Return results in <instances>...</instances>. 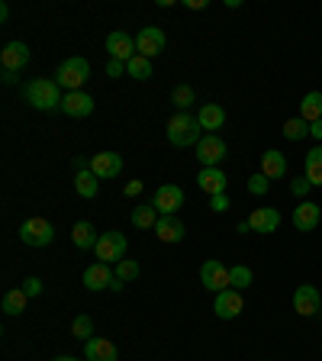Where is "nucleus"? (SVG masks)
<instances>
[{
  "mask_svg": "<svg viewBox=\"0 0 322 361\" xmlns=\"http://www.w3.org/2000/svg\"><path fill=\"white\" fill-rule=\"evenodd\" d=\"M52 239H55V226L49 223L45 216H32V219H26V223L20 226V242L23 245L45 248V245H52Z\"/></svg>",
  "mask_w": 322,
  "mask_h": 361,
  "instance_id": "20e7f679",
  "label": "nucleus"
},
{
  "mask_svg": "<svg viewBox=\"0 0 322 361\" xmlns=\"http://www.w3.org/2000/svg\"><path fill=\"white\" fill-rule=\"evenodd\" d=\"M84 358L87 361H120V352H116V345H113L110 338L94 336L84 342Z\"/></svg>",
  "mask_w": 322,
  "mask_h": 361,
  "instance_id": "a211bd4d",
  "label": "nucleus"
},
{
  "mask_svg": "<svg viewBox=\"0 0 322 361\" xmlns=\"http://www.w3.org/2000/svg\"><path fill=\"white\" fill-rule=\"evenodd\" d=\"M165 42L168 39L158 26H142L139 36H135V49H139V55H145V59H155V55L165 52Z\"/></svg>",
  "mask_w": 322,
  "mask_h": 361,
  "instance_id": "9d476101",
  "label": "nucleus"
},
{
  "mask_svg": "<svg viewBox=\"0 0 322 361\" xmlns=\"http://www.w3.org/2000/svg\"><path fill=\"white\" fill-rule=\"evenodd\" d=\"M106 52H110V59H116V61H132L135 55H139V49H135V39L129 36V32L116 30L106 36Z\"/></svg>",
  "mask_w": 322,
  "mask_h": 361,
  "instance_id": "f8f14e48",
  "label": "nucleus"
},
{
  "mask_svg": "<svg viewBox=\"0 0 322 361\" xmlns=\"http://www.w3.org/2000/svg\"><path fill=\"white\" fill-rule=\"evenodd\" d=\"M23 100L32 106V110H61V100H65V94H61L58 81L55 78H32V81L23 84Z\"/></svg>",
  "mask_w": 322,
  "mask_h": 361,
  "instance_id": "f257e3e1",
  "label": "nucleus"
},
{
  "mask_svg": "<svg viewBox=\"0 0 322 361\" xmlns=\"http://www.w3.org/2000/svg\"><path fill=\"white\" fill-rule=\"evenodd\" d=\"M197 120H200V126L206 129V133H216V129L225 126V110L219 104H203Z\"/></svg>",
  "mask_w": 322,
  "mask_h": 361,
  "instance_id": "5701e85b",
  "label": "nucleus"
},
{
  "mask_svg": "<svg viewBox=\"0 0 322 361\" xmlns=\"http://www.w3.org/2000/svg\"><path fill=\"white\" fill-rule=\"evenodd\" d=\"M319 316H322V307H319Z\"/></svg>",
  "mask_w": 322,
  "mask_h": 361,
  "instance_id": "de8ad7c7",
  "label": "nucleus"
},
{
  "mask_svg": "<svg viewBox=\"0 0 322 361\" xmlns=\"http://www.w3.org/2000/svg\"><path fill=\"white\" fill-rule=\"evenodd\" d=\"M229 149H225V139L216 133H206L197 142V158H200V168H219V161H225Z\"/></svg>",
  "mask_w": 322,
  "mask_h": 361,
  "instance_id": "423d86ee",
  "label": "nucleus"
},
{
  "mask_svg": "<svg viewBox=\"0 0 322 361\" xmlns=\"http://www.w3.org/2000/svg\"><path fill=\"white\" fill-rule=\"evenodd\" d=\"M106 75H110V78H123V75H126V61L110 59V61H106Z\"/></svg>",
  "mask_w": 322,
  "mask_h": 361,
  "instance_id": "58836bf2",
  "label": "nucleus"
},
{
  "mask_svg": "<svg viewBox=\"0 0 322 361\" xmlns=\"http://www.w3.org/2000/svg\"><path fill=\"white\" fill-rule=\"evenodd\" d=\"M52 361H78V358H71V355H58V358H52Z\"/></svg>",
  "mask_w": 322,
  "mask_h": 361,
  "instance_id": "49530a36",
  "label": "nucleus"
},
{
  "mask_svg": "<svg viewBox=\"0 0 322 361\" xmlns=\"http://www.w3.org/2000/svg\"><path fill=\"white\" fill-rule=\"evenodd\" d=\"M0 65H4V71H16V75H20L23 68L30 65V45L26 42H7L4 45V52H0Z\"/></svg>",
  "mask_w": 322,
  "mask_h": 361,
  "instance_id": "dca6fc26",
  "label": "nucleus"
},
{
  "mask_svg": "<svg viewBox=\"0 0 322 361\" xmlns=\"http://www.w3.org/2000/svg\"><path fill=\"white\" fill-rule=\"evenodd\" d=\"M229 281H233V290H245V287H252L255 274H252V268H245V264H233V268H229Z\"/></svg>",
  "mask_w": 322,
  "mask_h": 361,
  "instance_id": "2f4dec72",
  "label": "nucleus"
},
{
  "mask_svg": "<svg viewBox=\"0 0 322 361\" xmlns=\"http://www.w3.org/2000/svg\"><path fill=\"white\" fill-rule=\"evenodd\" d=\"M61 113L71 116V120H84V116L94 113V97H90L87 90H71V94H65V100H61Z\"/></svg>",
  "mask_w": 322,
  "mask_h": 361,
  "instance_id": "ddd939ff",
  "label": "nucleus"
},
{
  "mask_svg": "<svg viewBox=\"0 0 322 361\" xmlns=\"http://www.w3.org/2000/svg\"><path fill=\"white\" fill-rule=\"evenodd\" d=\"M309 135H313V139H319V142H322V120L309 126Z\"/></svg>",
  "mask_w": 322,
  "mask_h": 361,
  "instance_id": "79ce46f5",
  "label": "nucleus"
},
{
  "mask_svg": "<svg viewBox=\"0 0 322 361\" xmlns=\"http://www.w3.org/2000/svg\"><path fill=\"white\" fill-rule=\"evenodd\" d=\"M16 78H20L16 71H4V84H16Z\"/></svg>",
  "mask_w": 322,
  "mask_h": 361,
  "instance_id": "37998d69",
  "label": "nucleus"
},
{
  "mask_svg": "<svg viewBox=\"0 0 322 361\" xmlns=\"http://www.w3.org/2000/svg\"><path fill=\"white\" fill-rule=\"evenodd\" d=\"M309 188H313V184L306 180V174H303V178H297V180H290V194L297 197V200H306Z\"/></svg>",
  "mask_w": 322,
  "mask_h": 361,
  "instance_id": "e433bc0d",
  "label": "nucleus"
},
{
  "mask_svg": "<svg viewBox=\"0 0 322 361\" xmlns=\"http://www.w3.org/2000/svg\"><path fill=\"white\" fill-rule=\"evenodd\" d=\"M126 248H129L126 235L113 229V233H100V239H97V245H94V252H97V262H104V264H120L123 258H126Z\"/></svg>",
  "mask_w": 322,
  "mask_h": 361,
  "instance_id": "39448f33",
  "label": "nucleus"
},
{
  "mask_svg": "<svg viewBox=\"0 0 322 361\" xmlns=\"http://www.w3.org/2000/svg\"><path fill=\"white\" fill-rule=\"evenodd\" d=\"M319 307H322V293L316 284H300L293 290V310H297V316L309 319V316L319 313Z\"/></svg>",
  "mask_w": 322,
  "mask_h": 361,
  "instance_id": "1a4fd4ad",
  "label": "nucleus"
},
{
  "mask_svg": "<svg viewBox=\"0 0 322 361\" xmlns=\"http://www.w3.org/2000/svg\"><path fill=\"white\" fill-rule=\"evenodd\" d=\"M293 226L300 229V233H313L316 226H319V219H322V210H319V203H313V200H300L297 207H293Z\"/></svg>",
  "mask_w": 322,
  "mask_h": 361,
  "instance_id": "2eb2a0df",
  "label": "nucleus"
},
{
  "mask_svg": "<svg viewBox=\"0 0 322 361\" xmlns=\"http://www.w3.org/2000/svg\"><path fill=\"white\" fill-rule=\"evenodd\" d=\"M113 278H116V274L110 271V264L97 262V264H90V268L84 271V287H87V290H94V293H97V290H110Z\"/></svg>",
  "mask_w": 322,
  "mask_h": 361,
  "instance_id": "6ab92c4d",
  "label": "nucleus"
},
{
  "mask_svg": "<svg viewBox=\"0 0 322 361\" xmlns=\"http://www.w3.org/2000/svg\"><path fill=\"white\" fill-rule=\"evenodd\" d=\"M23 290L30 293V297H39V293H42V281H39V278H26V281H23Z\"/></svg>",
  "mask_w": 322,
  "mask_h": 361,
  "instance_id": "ea45409f",
  "label": "nucleus"
},
{
  "mask_svg": "<svg viewBox=\"0 0 322 361\" xmlns=\"http://www.w3.org/2000/svg\"><path fill=\"white\" fill-rule=\"evenodd\" d=\"M90 171L97 174L100 180L120 178L123 174V155H116V152H97V155L90 158Z\"/></svg>",
  "mask_w": 322,
  "mask_h": 361,
  "instance_id": "4468645a",
  "label": "nucleus"
},
{
  "mask_svg": "<svg viewBox=\"0 0 322 361\" xmlns=\"http://www.w3.org/2000/svg\"><path fill=\"white\" fill-rule=\"evenodd\" d=\"M71 336H75V338H81V342H87V338H94V319H90L87 313L75 316V319H71Z\"/></svg>",
  "mask_w": 322,
  "mask_h": 361,
  "instance_id": "72a5a7b5",
  "label": "nucleus"
},
{
  "mask_svg": "<svg viewBox=\"0 0 322 361\" xmlns=\"http://www.w3.org/2000/svg\"><path fill=\"white\" fill-rule=\"evenodd\" d=\"M87 78H90V65H87V59H81V55H75V59H65L58 65V71H55V81H58V87L65 90V94H71V90H81Z\"/></svg>",
  "mask_w": 322,
  "mask_h": 361,
  "instance_id": "7ed1b4c3",
  "label": "nucleus"
},
{
  "mask_svg": "<svg viewBox=\"0 0 322 361\" xmlns=\"http://www.w3.org/2000/svg\"><path fill=\"white\" fill-rule=\"evenodd\" d=\"M171 104L178 106V110H184V113H187V106H194V104H197V94H194V87H190V84H178V87L171 90Z\"/></svg>",
  "mask_w": 322,
  "mask_h": 361,
  "instance_id": "7c9ffc66",
  "label": "nucleus"
},
{
  "mask_svg": "<svg viewBox=\"0 0 322 361\" xmlns=\"http://www.w3.org/2000/svg\"><path fill=\"white\" fill-rule=\"evenodd\" d=\"M155 235L161 242H168V245H178V242H184L187 229H184V223H180L178 216H161L155 226Z\"/></svg>",
  "mask_w": 322,
  "mask_h": 361,
  "instance_id": "412c9836",
  "label": "nucleus"
},
{
  "mask_svg": "<svg viewBox=\"0 0 322 361\" xmlns=\"http://www.w3.org/2000/svg\"><path fill=\"white\" fill-rule=\"evenodd\" d=\"M306 133H309V123L303 120V116H290V120L284 123V139H290V142H300Z\"/></svg>",
  "mask_w": 322,
  "mask_h": 361,
  "instance_id": "473e14b6",
  "label": "nucleus"
},
{
  "mask_svg": "<svg viewBox=\"0 0 322 361\" xmlns=\"http://www.w3.org/2000/svg\"><path fill=\"white\" fill-rule=\"evenodd\" d=\"M113 274H116V278H120L123 284H129V281H135L139 274H142V264L132 262V258H123V262L116 264V268H113Z\"/></svg>",
  "mask_w": 322,
  "mask_h": 361,
  "instance_id": "f704fd0d",
  "label": "nucleus"
},
{
  "mask_svg": "<svg viewBox=\"0 0 322 361\" xmlns=\"http://www.w3.org/2000/svg\"><path fill=\"white\" fill-rule=\"evenodd\" d=\"M261 174H268L271 180H280L287 178V155L278 149H268L261 155Z\"/></svg>",
  "mask_w": 322,
  "mask_h": 361,
  "instance_id": "4be33fe9",
  "label": "nucleus"
},
{
  "mask_svg": "<svg viewBox=\"0 0 322 361\" xmlns=\"http://www.w3.org/2000/svg\"><path fill=\"white\" fill-rule=\"evenodd\" d=\"M306 180L313 188H322V145H316L306 155Z\"/></svg>",
  "mask_w": 322,
  "mask_h": 361,
  "instance_id": "c85d7f7f",
  "label": "nucleus"
},
{
  "mask_svg": "<svg viewBox=\"0 0 322 361\" xmlns=\"http://www.w3.org/2000/svg\"><path fill=\"white\" fill-rule=\"evenodd\" d=\"M271 190V178L268 174H252V178H248V194H255V197H264Z\"/></svg>",
  "mask_w": 322,
  "mask_h": 361,
  "instance_id": "c9c22d12",
  "label": "nucleus"
},
{
  "mask_svg": "<svg viewBox=\"0 0 322 361\" xmlns=\"http://www.w3.org/2000/svg\"><path fill=\"white\" fill-rule=\"evenodd\" d=\"M248 226L255 229V233L261 235H271V233H278V226H280V210L278 207H258L252 216H248Z\"/></svg>",
  "mask_w": 322,
  "mask_h": 361,
  "instance_id": "f3484780",
  "label": "nucleus"
},
{
  "mask_svg": "<svg viewBox=\"0 0 322 361\" xmlns=\"http://www.w3.org/2000/svg\"><path fill=\"white\" fill-rule=\"evenodd\" d=\"M26 300H30V293L23 290V287H13V290L4 293V313L7 316H20L26 310Z\"/></svg>",
  "mask_w": 322,
  "mask_h": 361,
  "instance_id": "cd10ccee",
  "label": "nucleus"
},
{
  "mask_svg": "<svg viewBox=\"0 0 322 361\" xmlns=\"http://www.w3.org/2000/svg\"><path fill=\"white\" fill-rule=\"evenodd\" d=\"M200 281H203V287L213 290V293L233 287V281H229V268H225L223 262H216V258H206V262L200 264Z\"/></svg>",
  "mask_w": 322,
  "mask_h": 361,
  "instance_id": "0eeeda50",
  "label": "nucleus"
},
{
  "mask_svg": "<svg viewBox=\"0 0 322 361\" xmlns=\"http://www.w3.org/2000/svg\"><path fill=\"white\" fill-rule=\"evenodd\" d=\"M158 219H161V213H158L151 203H142V207L132 210V226H139V229H151V233H155Z\"/></svg>",
  "mask_w": 322,
  "mask_h": 361,
  "instance_id": "bb28decb",
  "label": "nucleus"
},
{
  "mask_svg": "<svg viewBox=\"0 0 322 361\" xmlns=\"http://www.w3.org/2000/svg\"><path fill=\"white\" fill-rule=\"evenodd\" d=\"M97 239H100L97 229H94L87 219H81V223L71 226V242H75V248H84V252H87V248L97 245Z\"/></svg>",
  "mask_w": 322,
  "mask_h": 361,
  "instance_id": "b1692460",
  "label": "nucleus"
},
{
  "mask_svg": "<svg viewBox=\"0 0 322 361\" xmlns=\"http://www.w3.org/2000/svg\"><path fill=\"white\" fill-rule=\"evenodd\" d=\"M300 116L309 123V126L322 120V94H319V90H309L306 97H303V104H300Z\"/></svg>",
  "mask_w": 322,
  "mask_h": 361,
  "instance_id": "a878e982",
  "label": "nucleus"
},
{
  "mask_svg": "<svg viewBox=\"0 0 322 361\" xmlns=\"http://www.w3.org/2000/svg\"><path fill=\"white\" fill-rule=\"evenodd\" d=\"M126 75L135 78V81H149V78H151V59L135 55L132 61H126Z\"/></svg>",
  "mask_w": 322,
  "mask_h": 361,
  "instance_id": "c756f323",
  "label": "nucleus"
},
{
  "mask_svg": "<svg viewBox=\"0 0 322 361\" xmlns=\"http://www.w3.org/2000/svg\"><path fill=\"white\" fill-rule=\"evenodd\" d=\"M187 7L190 10H203V7H206V0H187Z\"/></svg>",
  "mask_w": 322,
  "mask_h": 361,
  "instance_id": "c03bdc74",
  "label": "nucleus"
},
{
  "mask_svg": "<svg viewBox=\"0 0 322 361\" xmlns=\"http://www.w3.org/2000/svg\"><path fill=\"white\" fill-rule=\"evenodd\" d=\"M245 310V297H242V290H219L216 293V303H213V313L219 316V319H235V316Z\"/></svg>",
  "mask_w": 322,
  "mask_h": 361,
  "instance_id": "9b49d317",
  "label": "nucleus"
},
{
  "mask_svg": "<svg viewBox=\"0 0 322 361\" xmlns=\"http://www.w3.org/2000/svg\"><path fill=\"white\" fill-rule=\"evenodd\" d=\"M197 184H200L203 194H225V184H229V178H225L223 168H200V174H197Z\"/></svg>",
  "mask_w": 322,
  "mask_h": 361,
  "instance_id": "aec40b11",
  "label": "nucleus"
},
{
  "mask_svg": "<svg viewBox=\"0 0 322 361\" xmlns=\"http://www.w3.org/2000/svg\"><path fill=\"white\" fill-rule=\"evenodd\" d=\"M123 287H126V284H123V281H120V278H113V284H110V290H116V293H120V290H123Z\"/></svg>",
  "mask_w": 322,
  "mask_h": 361,
  "instance_id": "a18cd8bd",
  "label": "nucleus"
},
{
  "mask_svg": "<svg viewBox=\"0 0 322 361\" xmlns=\"http://www.w3.org/2000/svg\"><path fill=\"white\" fill-rule=\"evenodd\" d=\"M75 190L84 197V200H94V197L100 194V178L90 168H84V171L75 174Z\"/></svg>",
  "mask_w": 322,
  "mask_h": 361,
  "instance_id": "393cba45",
  "label": "nucleus"
},
{
  "mask_svg": "<svg viewBox=\"0 0 322 361\" xmlns=\"http://www.w3.org/2000/svg\"><path fill=\"white\" fill-rule=\"evenodd\" d=\"M229 207H233V203H229V197H225V194H213L210 197V210L213 213H225Z\"/></svg>",
  "mask_w": 322,
  "mask_h": 361,
  "instance_id": "4c0bfd02",
  "label": "nucleus"
},
{
  "mask_svg": "<svg viewBox=\"0 0 322 361\" xmlns=\"http://www.w3.org/2000/svg\"><path fill=\"white\" fill-rule=\"evenodd\" d=\"M142 190H145V184H142V180H129L126 188H123V194H126V197H139V194H142Z\"/></svg>",
  "mask_w": 322,
  "mask_h": 361,
  "instance_id": "a19ab883",
  "label": "nucleus"
},
{
  "mask_svg": "<svg viewBox=\"0 0 322 361\" xmlns=\"http://www.w3.org/2000/svg\"><path fill=\"white\" fill-rule=\"evenodd\" d=\"M200 129L203 126H200V120H197V116L178 110L171 120H168V142H171L174 149H187V145H197L203 139Z\"/></svg>",
  "mask_w": 322,
  "mask_h": 361,
  "instance_id": "f03ea898",
  "label": "nucleus"
},
{
  "mask_svg": "<svg viewBox=\"0 0 322 361\" xmlns=\"http://www.w3.org/2000/svg\"><path fill=\"white\" fill-rule=\"evenodd\" d=\"M151 207H155L161 216H178V210L184 207V190L178 184H161L151 197Z\"/></svg>",
  "mask_w": 322,
  "mask_h": 361,
  "instance_id": "6e6552de",
  "label": "nucleus"
}]
</instances>
